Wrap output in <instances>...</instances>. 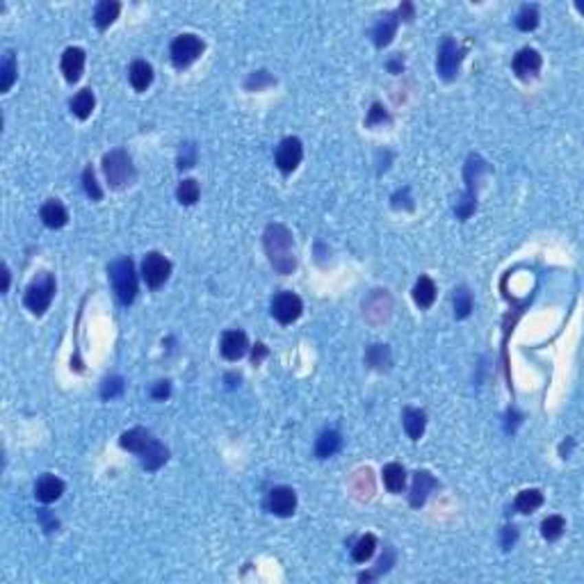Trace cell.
I'll return each instance as SVG.
<instances>
[{"mask_svg":"<svg viewBox=\"0 0 584 584\" xmlns=\"http://www.w3.org/2000/svg\"><path fill=\"white\" fill-rule=\"evenodd\" d=\"M265 251L279 274H292V269L297 267L292 235L283 224H269L265 229Z\"/></svg>","mask_w":584,"mask_h":584,"instance_id":"obj_1","label":"cell"},{"mask_svg":"<svg viewBox=\"0 0 584 584\" xmlns=\"http://www.w3.org/2000/svg\"><path fill=\"white\" fill-rule=\"evenodd\" d=\"M110 279L121 304H133L137 297V274L131 258H119L110 265Z\"/></svg>","mask_w":584,"mask_h":584,"instance_id":"obj_2","label":"cell"},{"mask_svg":"<svg viewBox=\"0 0 584 584\" xmlns=\"http://www.w3.org/2000/svg\"><path fill=\"white\" fill-rule=\"evenodd\" d=\"M103 172H105V178H108L110 188H115V190L131 185L135 178L131 155L126 151H121V148H115V151L103 155Z\"/></svg>","mask_w":584,"mask_h":584,"instance_id":"obj_3","label":"cell"},{"mask_svg":"<svg viewBox=\"0 0 584 584\" xmlns=\"http://www.w3.org/2000/svg\"><path fill=\"white\" fill-rule=\"evenodd\" d=\"M55 297V279L48 272L39 274L25 290V306L34 315H44Z\"/></svg>","mask_w":584,"mask_h":584,"instance_id":"obj_4","label":"cell"},{"mask_svg":"<svg viewBox=\"0 0 584 584\" xmlns=\"http://www.w3.org/2000/svg\"><path fill=\"white\" fill-rule=\"evenodd\" d=\"M172 62L176 69L190 67L192 62L199 60V55L203 53V41L196 34H181L172 41Z\"/></svg>","mask_w":584,"mask_h":584,"instance_id":"obj_5","label":"cell"},{"mask_svg":"<svg viewBox=\"0 0 584 584\" xmlns=\"http://www.w3.org/2000/svg\"><path fill=\"white\" fill-rule=\"evenodd\" d=\"M169 274H172V262H169L165 256L158 251L146 254L144 262H142V276H144L148 288H153V290L160 288L162 283L169 279Z\"/></svg>","mask_w":584,"mask_h":584,"instance_id":"obj_6","label":"cell"},{"mask_svg":"<svg viewBox=\"0 0 584 584\" xmlns=\"http://www.w3.org/2000/svg\"><path fill=\"white\" fill-rule=\"evenodd\" d=\"M304 311V304L295 292H279L272 299V315L279 319L281 324H292L295 319H299Z\"/></svg>","mask_w":584,"mask_h":584,"instance_id":"obj_7","label":"cell"},{"mask_svg":"<svg viewBox=\"0 0 584 584\" xmlns=\"http://www.w3.org/2000/svg\"><path fill=\"white\" fill-rule=\"evenodd\" d=\"M461 48L457 46V41L454 39H443V44H440L438 48V74L440 78H445V80H452L454 76H457L459 71V64H461Z\"/></svg>","mask_w":584,"mask_h":584,"instance_id":"obj_8","label":"cell"},{"mask_svg":"<svg viewBox=\"0 0 584 584\" xmlns=\"http://www.w3.org/2000/svg\"><path fill=\"white\" fill-rule=\"evenodd\" d=\"M304 158V146L297 137H286L276 148V167L283 174H292Z\"/></svg>","mask_w":584,"mask_h":584,"instance_id":"obj_9","label":"cell"},{"mask_svg":"<svg viewBox=\"0 0 584 584\" xmlns=\"http://www.w3.org/2000/svg\"><path fill=\"white\" fill-rule=\"evenodd\" d=\"M267 507L276 516H283V518L292 516L297 509V493L290 486H276V488L269 491Z\"/></svg>","mask_w":584,"mask_h":584,"instance_id":"obj_10","label":"cell"},{"mask_svg":"<svg viewBox=\"0 0 584 584\" xmlns=\"http://www.w3.org/2000/svg\"><path fill=\"white\" fill-rule=\"evenodd\" d=\"M249 350V340L247 333L235 329V331H226L222 336V356L229 361H238L247 354Z\"/></svg>","mask_w":584,"mask_h":584,"instance_id":"obj_11","label":"cell"},{"mask_svg":"<svg viewBox=\"0 0 584 584\" xmlns=\"http://www.w3.org/2000/svg\"><path fill=\"white\" fill-rule=\"evenodd\" d=\"M82 69H85V51H82V48H78V46L67 48L64 55H62V74H64V78H67L69 82L80 80Z\"/></svg>","mask_w":584,"mask_h":584,"instance_id":"obj_12","label":"cell"},{"mask_svg":"<svg viewBox=\"0 0 584 584\" xmlns=\"http://www.w3.org/2000/svg\"><path fill=\"white\" fill-rule=\"evenodd\" d=\"M438 486V482L434 480V477L427 473V470H420V473H416V477H413V486H411V507H423L427 495L431 493L434 488Z\"/></svg>","mask_w":584,"mask_h":584,"instance_id":"obj_13","label":"cell"},{"mask_svg":"<svg viewBox=\"0 0 584 584\" xmlns=\"http://www.w3.org/2000/svg\"><path fill=\"white\" fill-rule=\"evenodd\" d=\"M62 493H64V482L58 480L55 475L39 477L37 486H34V495H37V500L44 502V504H51L55 500H60Z\"/></svg>","mask_w":584,"mask_h":584,"instance_id":"obj_14","label":"cell"},{"mask_svg":"<svg viewBox=\"0 0 584 584\" xmlns=\"http://www.w3.org/2000/svg\"><path fill=\"white\" fill-rule=\"evenodd\" d=\"M539 69H541V55L534 51V48H523V51H518V55L514 58V71L518 78L537 76Z\"/></svg>","mask_w":584,"mask_h":584,"instance_id":"obj_15","label":"cell"},{"mask_svg":"<svg viewBox=\"0 0 584 584\" xmlns=\"http://www.w3.org/2000/svg\"><path fill=\"white\" fill-rule=\"evenodd\" d=\"M39 215H41V222H44L48 229H62V226L69 222V212L58 199H51V201H46L41 205Z\"/></svg>","mask_w":584,"mask_h":584,"instance_id":"obj_16","label":"cell"},{"mask_svg":"<svg viewBox=\"0 0 584 584\" xmlns=\"http://www.w3.org/2000/svg\"><path fill=\"white\" fill-rule=\"evenodd\" d=\"M167 457H169L167 447L162 445V443H158L155 438H151V443H148L144 450L139 452L142 466H144L146 470H158V468L167 461Z\"/></svg>","mask_w":584,"mask_h":584,"instance_id":"obj_17","label":"cell"},{"mask_svg":"<svg viewBox=\"0 0 584 584\" xmlns=\"http://www.w3.org/2000/svg\"><path fill=\"white\" fill-rule=\"evenodd\" d=\"M395 32H397V19L393 16V14H383V16L379 19V23H377L374 30H372L374 46H377V48L388 46L390 41H393Z\"/></svg>","mask_w":584,"mask_h":584,"instance_id":"obj_18","label":"cell"},{"mask_svg":"<svg viewBox=\"0 0 584 584\" xmlns=\"http://www.w3.org/2000/svg\"><path fill=\"white\" fill-rule=\"evenodd\" d=\"M119 12H121V5L115 3V0H103V3H98L94 10V23L98 30H105V27H110L115 23Z\"/></svg>","mask_w":584,"mask_h":584,"instance_id":"obj_19","label":"cell"},{"mask_svg":"<svg viewBox=\"0 0 584 584\" xmlns=\"http://www.w3.org/2000/svg\"><path fill=\"white\" fill-rule=\"evenodd\" d=\"M340 445H343V438H340L338 431H333V429L322 431L315 443V454L319 459H329L340 450Z\"/></svg>","mask_w":584,"mask_h":584,"instance_id":"obj_20","label":"cell"},{"mask_svg":"<svg viewBox=\"0 0 584 584\" xmlns=\"http://www.w3.org/2000/svg\"><path fill=\"white\" fill-rule=\"evenodd\" d=\"M151 82H153L151 64L144 62V60L133 62V67H131V85L135 87V91H146Z\"/></svg>","mask_w":584,"mask_h":584,"instance_id":"obj_21","label":"cell"},{"mask_svg":"<svg viewBox=\"0 0 584 584\" xmlns=\"http://www.w3.org/2000/svg\"><path fill=\"white\" fill-rule=\"evenodd\" d=\"M413 299H416V304L420 308H429L434 304V299H436V286H434V281L429 276H420L416 281V286H413Z\"/></svg>","mask_w":584,"mask_h":584,"instance_id":"obj_22","label":"cell"},{"mask_svg":"<svg viewBox=\"0 0 584 584\" xmlns=\"http://www.w3.org/2000/svg\"><path fill=\"white\" fill-rule=\"evenodd\" d=\"M425 425H427L425 411H420V409H404V429H407L411 440H420V436L425 434Z\"/></svg>","mask_w":584,"mask_h":584,"instance_id":"obj_23","label":"cell"},{"mask_svg":"<svg viewBox=\"0 0 584 584\" xmlns=\"http://www.w3.org/2000/svg\"><path fill=\"white\" fill-rule=\"evenodd\" d=\"M119 443H121V447H124V450H128V452H142L144 450V447L151 443V434H148L146 429H131V431H126V434H121V438H119Z\"/></svg>","mask_w":584,"mask_h":584,"instance_id":"obj_24","label":"cell"},{"mask_svg":"<svg viewBox=\"0 0 584 584\" xmlns=\"http://www.w3.org/2000/svg\"><path fill=\"white\" fill-rule=\"evenodd\" d=\"M383 484L390 493H402L404 491V484H407V473L400 464H388L383 468Z\"/></svg>","mask_w":584,"mask_h":584,"instance_id":"obj_25","label":"cell"},{"mask_svg":"<svg viewBox=\"0 0 584 584\" xmlns=\"http://www.w3.org/2000/svg\"><path fill=\"white\" fill-rule=\"evenodd\" d=\"M541 504H543V493H541L539 488L521 491L516 497V509L521 511V514H532V511H537Z\"/></svg>","mask_w":584,"mask_h":584,"instance_id":"obj_26","label":"cell"},{"mask_svg":"<svg viewBox=\"0 0 584 584\" xmlns=\"http://www.w3.org/2000/svg\"><path fill=\"white\" fill-rule=\"evenodd\" d=\"M94 105H96V98L91 94V89H82V91H78L74 96V101H71V110H74V115L78 119H87L91 115V110H94Z\"/></svg>","mask_w":584,"mask_h":584,"instance_id":"obj_27","label":"cell"},{"mask_svg":"<svg viewBox=\"0 0 584 584\" xmlns=\"http://www.w3.org/2000/svg\"><path fill=\"white\" fill-rule=\"evenodd\" d=\"M377 550V539L374 534H366V537H361L359 541H356V546L352 548V557L356 564H366V561L372 557Z\"/></svg>","mask_w":584,"mask_h":584,"instance_id":"obj_28","label":"cell"},{"mask_svg":"<svg viewBox=\"0 0 584 584\" xmlns=\"http://www.w3.org/2000/svg\"><path fill=\"white\" fill-rule=\"evenodd\" d=\"M14 80H16V58L12 51L5 53L3 67H0V91H10Z\"/></svg>","mask_w":584,"mask_h":584,"instance_id":"obj_29","label":"cell"},{"mask_svg":"<svg viewBox=\"0 0 584 584\" xmlns=\"http://www.w3.org/2000/svg\"><path fill=\"white\" fill-rule=\"evenodd\" d=\"M199 194H201V190H199V183L192 181V178H185V181H181V185H178V190H176L178 201H181L183 205L196 203Z\"/></svg>","mask_w":584,"mask_h":584,"instance_id":"obj_30","label":"cell"},{"mask_svg":"<svg viewBox=\"0 0 584 584\" xmlns=\"http://www.w3.org/2000/svg\"><path fill=\"white\" fill-rule=\"evenodd\" d=\"M516 25L521 27L523 32L534 30V27L539 25V10H537V5H523L521 12H518V16H516Z\"/></svg>","mask_w":584,"mask_h":584,"instance_id":"obj_31","label":"cell"},{"mask_svg":"<svg viewBox=\"0 0 584 584\" xmlns=\"http://www.w3.org/2000/svg\"><path fill=\"white\" fill-rule=\"evenodd\" d=\"M366 363L370 368H377V370H383L390 363V352L386 345H372L370 350L366 352Z\"/></svg>","mask_w":584,"mask_h":584,"instance_id":"obj_32","label":"cell"},{"mask_svg":"<svg viewBox=\"0 0 584 584\" xmlns=\"http://www.w3.org/2000/svg\"><path fill=\"white\" fill-rule=\"evenodd\" d=\"M473 311V297H470L468 288H457L454 290V315L464 319Z\"/></svg>","mask_w":584,"mask_h":584,"instance_id":"obj_33","label":"cell"},{"mask_svg":"<svg viewBox=\"0 0 584 584\" xmlns=\"http://www.w3.org/2000/svg\"><path fill=\"white\" fill-rule=\"evenodd\" d=\"M541 534H543V539H548V541L559 539L561 534H564V518H561V516H548L543 521V525H541Z\"/></svg>","mask_w":584,"mask_h":584,"instance_id":"obj_34","label":"cell"},{"mask_svg":"<svg viewBox=\"0 0 584 584\" xmlns=\"http://www.w3.org/2000/svg\"><path fill=\"white\" fill-rule=\"evenodd\" d=\"M82 185H85V192H87V196L91 199V201H98V199L103 196V192H101V188H98V183H96V174H94V169H91V167H87L82 172Z\"/></svg>","mask_w":584,"mask_h":584,"instance_id":"obj_35","label":"cell"},{"mask_svg":"<svg viewBox=\"0 0 584 584\" xmlns=\"http://www.w3.org/2000/svg\"><path fill=\"white\" fill-rule=\"evenodd\" d=\"M194 160H196L194 146H192V144H185L183 151H181V158H178V167H181V169H188V167L194 165Z\"/></svg>","mask_w":584,"mask_h":584,"instance_id":"obj_36","label":"cell"},{"mask_svg":"<svg viewBox=\"0 0 584 584\" xmlns=\"http://www.w3.org/2000/svg\"><path fill=\"white\" fill-rule=\"evenodd\" d=\"M121 390H124V381H121L119 377H112V379H108L103 383V397H105V400H108V397L119 395Z\"/></svg>","mask_w":584,"mask_h":584,"instance_id":"obj_37","label":"cell"},{"mask_svg":"<svg viewBox=\"0 0 584 584\" xmlns=\"http://www.w3.org/2000/svg\"><path fill=\"white\" fill-rule=\"evenodd\" d=\"M379 121H381V124H383V121H388V115H386V110H383L379 103H374L372 110H370V117H368L366 124L374 126V124H379Z\"/></svg>","mask_w":584,"mask_h":584,"instance_id":"obj_38","label":"cell"},{"mask_svg":"<svg viewBox=\"0 0 584 584\" xmlns=\"http://www.w3.org/2000/svg\"><path fill=\"white\" fill-rule=\"evenodd\" d=\"M169 393H172V388H169V381H158V386L151 390V395L155 397V400H165V397H169Z\"/></svg>","mask_w":584,"mask_h":584,"instance_id":"obj_39","label":"cell"},{"mask_svg":"<svg viewBox=\"0 0 584 584\" xmlns=\"http://www.w3.org/2000/svg\"><path fill=\"white\" fill-rule=\"evenodd\" d=\"M514 541H516V530H514V527H504V541H502V548H504V550H509Z\"/></svg>","mask_w":584,"mask_h":584,"instance_id":"obj_40","label":"cell"},{"mask_svg":"<svg viewBox=\"0 0 584 584\" xmlns=\"http://www.w3.org/2000/svg\"><path fill=\"white\" fill-rule=\"evenodd\" d=\"M265 354H267V347H265V345H262V343H258V345H256V347H254V354H251V361L256 363V366H258V363L262 361V356H265Z\"/></svg>","mask_w":584,"mask_h":584,"instance_id":"obj_41","label":"cell"}]
</instances>
